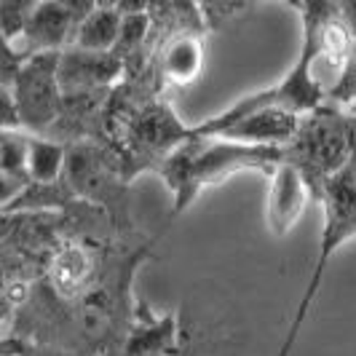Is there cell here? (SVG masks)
Listing matches in <instances>:
<instances>
[{
  "instance_id": "obj_1",
  "label": "cell",
  "mask_w": 356,
  "mask_h": 356,
  "mask_svg": "<svg viewBox=\"0 0 356 356\" xmlns=\"http://www.w3.org/2000/svg\"><path fill=\"white\" fill-rule=\"evenodd\" d=\"M282 161H284V147L244 145L225 137H207L191 131V137L156 166V172L166 179L172 191L175 214H182L207 188L238 172L270 175Z\"/></svg>"
},
{
  "instance_id": "obj_2",
  "label": "cell",
  "mask_w": 356,
  "mask_h": 356,
  "mask_svg": "<svg viewBox=\"0 0 356 356\" xmlns=\"http://www.w3.org/2000/svg\"><path fill=\"white\" fill-rule=\"evenodd\" d=\"M316 201L321 204V214H324L319 252H316V260H314V268H311V279H308L303 295H300V303L292 314V324L286 330V338L279 346L276 356L292 354L295 343L300 338V330H303L305 319H308V311L314 308V300L319 295L324 273L332 263V257L338 254L343 244L356 238V150L351 153V159L321 185Z\"/></svg>"
},
{
  "instance_id": "obj_3",
  "label": "cell",
  "mask_w": 356,
  "mask_h": 356,
  "mask_svg": "<svg viewBox=\"0 0 356 356\" xmlns=\"http://www.w3.org/2000/svg\"><path fill=\"white\" fill-rule=\"evenodd\" d=\"M356 150V110L324 102L305 113L298 134L284 147V159L300 166L319 196L321 185L338 172Z\"/></svg>"
},
{
  "instance_id": "obj_4",
  "label": "cell",
  "mask_w": 356,
  "mask_h": 356,
  "mask_svg": "<svg viewBox=\"0 0 356 356\" xmlns=\"http://www.w3.org/2000/svg\"><path fill=\"white\" fill-rule=\"evenodd\" d=\"M59 54L62 51H40L27 56L14 83L3 86V89H11L17 99L24 131H33V134L51 131V126L62 115L65 89L59 81Z\"/></svg>"
},
{
  "instance_id": "obj_5",
  "label": "cell",
  "mask_w": 356,
  "mask_h": 356,
  "mask_svg": "<svg viewBox=\"0 0 356 356\" xmlns=\"http://www.w3.org/2000/svg\"><path fill=\"white\" fill-rule=\"evenodd\" d=\"M298 113L286 107H241L228 105L217 115L193 126V134L207 137H225L233 143L266 145V147H286L300 126Z\"/></svg>"
},
{
  "instance_id": "obj_6",
  "label": "cell",
  "mask_w": 356,
  "mask_h": 356,
  "mask_svg": "<svg viewBox=\"0 0 356 356\" xmlns=\"http://www.w3.org/2000/svg\"><path fill=\"white\" fill-rule=\"evenodd\" d=\"M316 201V191L308 182L300 166L292 161H282L268 175V198H266V225L273 238H284L300 222L305 207Z\"/></svg>"
},
{
  "instance_id": "obj_7",
  "label": "cell",
  "mask_w": 356,
  "mask_h": 356,
  "mask_svg": "<svg viewBox=\"0 0 356 356\" xmlns=\"http://www.w3.org/2000/svg\"><path fill=\"white\" fill-rule=\"evenodd\" d=\"M65 185L75 198L102 201L105 207H124V185L118 182L115 166L107 163V156L94 145H70L65 166Z\"/></svg>"
},
{
  "instance_id": "obj_8",
  "label": "cell",
  "mask_w": 356,
  "mask_h": 356,
  "mask_svg": "<svg viewBox=\"0 0 356 356\" xmlns=\"http://www.w3.org/2000/svg\"><path fill=\"white\" fill-rule=\"evenodd\" d=\"M126 72V59L115 51H86L67 46L59 54V81L65 97L110 91V86Z\"/></svg>"
},
{
  "instance_id": "obj_9",
  "label": "cell",
  "mask_w": 356,
  "mask_h": 356,
  "mask_svg": "<svg viewBox=\"0 0 356 356\" xmlns=\"http://www.w3.org/2000/svg\"><path fill=\"white\" fill-rule=\"evenodd\" d=\"M75 30H78V19L70 11H65L56 0H40L30 19L24 22L22 33L6 43H14L27 56L40 51H65L67 46H72Z\"/></svg>"
},
{
  "instance_id": "obj_10",
  "label": "cell",
  "mask_w": 356,
  "mask_h": 356,
  "mask_svg": "<svg viewBox=\"0 0 356 356\" xmlns=\"http://www.w3.org/2000/svg\"><path fill=\"white\" fill-rule=\"evenodd\" d=\"M207 54H204V40L198 33H179V35L166 38L159 43V56H156V75L163 78L172 86H188L198 81L204 70Z\"/></svg>"
},
{
  "instance_id": "obj_11",
  "label": "cell",
  "mask_w": 356,
  "mask_h": 356,
  "mask_svg": "<svg viewBox=\"0 0 356 356\" xmlns=\"http://www.w3.org/2000/svg\"><path fill=\"white\" fill-rule=\"evenodd\" d=\"M70 156V145L56 137H30L27 153V175L38 185H51L65 177V166Z\"/></svg>"
},
{
  "instance_id": "obj_12",
  "label": "cell",
  "mask_w": 356,
  "mask_h": 356,
  "mask_svg": "<svg viewBox=\"0 0 356 356\" xmlns=\"http://www.w3.org/2000/svg\"><path fill=\"white\" fill-rule=\"evenodd\" d=\"M124 17L113 8H97L83 19L75 30L72 46L86 49V51H115V43L121 35Z\"/></svg>"
},
{
  "instance_id": "obj_13",
  "label": "cell",
  "mask_w": 356,
  "mask_h": 356,
  "mask_svg": "<svg viewBox=\"0 0 356 356\" xmlns=\"http://www.w3.org/2000/svg\"><path fill=\"white\" fill-rule=\"evenodd\" d=\"M175 348V321L156 319L137 327L124 348V356H166Z\"/></svg>"
},
{
  "instance_id": "obj_14",
  "label": "cell",
  "mask_w": 356,
  "mask_h": 356,
  "mask_svg": "<svg viewBox=\"0 0 356 356\" xmlns=\"http://www.w3.org/2000/svg\"><path fill=\"white\" fill-rule=\"evenodd\" d=\"M40 0H0V24H3V38L14 40L22 33L24 22L38 8Z\"/></svg>"
},
{
  "instance_id": "obj_15",
  "label": "cell",
  "mask_w": 356,
  "mask_h": 356,
  "mask_svg": "<svg viewBox=\"0 0 356 356\" xmlns=\"http://www.w3.org/2000/svg\"><path fill=\"white\" fill-rule=\"evenodd\" d=\"M207 27H220L222 22H228L231 17H236L250 0H196Z\"/></svg>"
},
{
  "instance_id": "obj_16",
  "label": "cell",
  "mask_w": 356,
  "mask_h": 356,
  "mask_svg": "<svg viewBox=\"0 0 356 356\" xmlns=\"http://www.w3.org/2000/svg\"><path fill=\"white\" fill-rule=\"evenodd\" d=\"M3 129H22V115H19L17 99H14L11 89H3Z\"/></svg>"
},
{
  "instance_id": "obj_17",
  "label": "cell",
  "mask_w": 356,
  "mask_h": 356,
  "mask_svg": "<svg viewBox=\"0 0 356 356\" xmlns=\"http://www.w3.org/2000/svg\"><path fill=\"white\" fill-rule=\"evenodd\" d=\"M65 11H70L72 17L78 19V24L89 17L91 11H97V0H56Z\"/></svg>"
},
{
  "instance_id": "obj_18",
  "label": "cell",
  "mask_w": 356,
  "mask_h": 356,
  "mask_svg": "<svg viewBox=\"0 0 356 356\" xmlns=\"http://www.w3.org/2000/svg\"><path fill=\"white\" fill-rule=\"evenodd\" d=\"M153 8V0H118L115 11L121 17H134V14H150Z\"/></svg>"
},
{
  "instance_id": "obj_19",
  "label": "cell",
  "mask_w": 356,
  "mask_h": 356,
  "mask_svg": "<svg viewBox=\"0 0 356 356\" xmlns=\"http://www.w3.org/2000/svg\"><path fill=\"white\" fill-rule=\"evenodd\" d=\"M338 6H340V17H343L348 33L356 40V0H338Z\"/></svg>"
},
{
  "instance_id": "obj_20",
  "label": "cell",
  "mask_w": 356,
  "mask_h": 356,
  "mask_svg": "<svg viewBox=\"0 0 356 356\" xmlns=\"http://www.w3.org/2000/svg\"><path fill=\"white\" fill-rule=\"evenodd\" d=\"M284 3H286V6H292V8H298V11H303L308 0H284Z\"/></svg>"
}]
</instances>
